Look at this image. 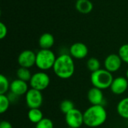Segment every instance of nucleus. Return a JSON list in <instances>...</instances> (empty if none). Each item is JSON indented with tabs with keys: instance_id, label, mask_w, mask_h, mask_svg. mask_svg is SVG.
<instances>
[{
	"instance_id": "nucleus-11",
	"label": "nucleus",
	"mask_w": 128,
	"mask_h": 128,
	"mask_svg": "<svg viewBox=\"0 0 128 128\" xmlns=\"http://www.w3.org/2000/svg\"><path fill=\"white\" fill-rule=\"evenodd\" d=\"M88 53L87 46L81 42H76L72 44L69 49V54L76 59H83Z\"/></svg>"
},
{
	"instance_id": "nucleus-27",
	"label": "nucleus",
	"mask_w": 128,
	"mask_h": 128,
	"mask_svg": "<svg viewBox=\"0 0 128 128\" xmlns=\"http://www.w3.org/2000/svg\"><path fill=\"white\" fill-rule=\"evenodd\" d=\"M126 78L128 80V69L127 70V71H126Z\"/></svg>"
},
{
	"instance_id": "nucleus-6",
	"label": "nucleus",
	"mask_w": 128,
	"mask_h": 128,
	"mask_svg": "<svg viewBox=\"0 0 128 128\" xmlns=\"http://www.w3.org/2000/svg\"><path fill=\"white\" fill-rule=\"evenodd\" d=\"M26 103L29 109H40L43 104V94L40 91L30 88L25 94Z\"/></svg>"
},
{
	"instance_id": "nucleus-26",
	"label": "nucleus",
	"mask_w": 128,
	"mask_h": 128,
	"mask_svg": "<svg viewBox=\"0 0 128 128\" xmlns=\"http://www.w3.org/2000/svg\"><path fill=\"white\" fill-rule=\"evenodd\" d=\"M0 128H13V126L8 121H2L0 123Z\"/></svg>"
},
{
	"instance_id": "nucleus-12",
	"label": "nucleus",
	"mask_w": 128,
	"mask_h": 128,
	"mask_svg": "<svg viewBox=\"0 0 128 128\" xmlns=\"http://www.w3.org/2000/svg\"><path fill=\"white\" fill-rule=\"evenodd\" d=\"M103 90L95 87L90 88L87 94V98L92 105H103L104 102V96Z\"/></svg>"
},
{
	"instance_id": "nucleus-24",
	"label": "nucleus",
	"mask_w": 128,
	"mask_h": 128,
	"mask_svg": "<svg viewBox=\"0 0 128 128\" xmlns=\"http://www.w3.org/2000/svg\"><path fill=\"white\" fill-rule=\"evenodd\" d=\"M35 128H54V124L51 119L44 118L40 122L36 124Z\"/></svg>"
},
{
	"instance_id": "nucleus-7",
	"label": "nucleus",
	"mask_w": 128,
	"mask_h": 128,
	"mask_svg": "<svg viewBox=\"0 0 128 128\" xmlns=\"http://www.w3.org/2000/svg\"><path fill=\"white\" fill-rule=\"evenodd\" d=\"M65 122L69 128H80L84 124L83 113L74 108L65 115Z\"/></svg>"
},
{
	"instance_id": "nucleus-8",
	"label": "nucleus",
	"mask_w": 128,
	"mask_h": 128,
	"mask_svg": "<svg viewBox=\"0 0 128 128\" xmlns=\"http://www.w3.org/2000/svg\"><path fill=\"white\" fill-rule=\"evenodd\" d=\"M18 64L22 68H30L35 65L36 53L30 50H26L21 52L17 58Z\"/></svg>"
},
{
	"instance_id": "nucleus-21",
	"label": "nucleus",
	"mask_w": 128,
	"mask_h": 128,
	"mask_svg": "<svg viewBox=\"0 0 128 128\" xmlns=\"http://www.w3.org/2000/svg\"><path fill=\"white\" fill-rule=\"evenodd\" d=\"M10 101L7 94H0V113L6 112L10 106Z\"/></svg>"
},
{
	"instance_id": "nucleus-23",
	"label": "nucleus",
	"mask_w": 128,
	"mask_h": 128,
	"mask_svg": "<svg viewBox=\"0 0 128 128\" xmlns=\"http://www.w3.org/2000/svg\"><path fill=\"white\" fill-rule=\"evenodd\" d=\"M118 56L123 62L128 64V44H123L120 46L118 50Z\"/></svg>"
},
{
	"instance_id": "nucleus-4",
	"label": "nucleus",
	"mask_w": 128,
	"mask_h": 128,
	"mask_svg": "<svg viewBox=\"0 0 128 128\" xmlns=\"http://www.w3.org/2000/svg\"><path fill=\"white\" fill-rule=\"evenodd\" d=\"M55 53L51 50L40 49L36 53V67L41 71L49 70L53 68L56 60Z\"/></svg>"
},
{
	"instance_id": "nucleus-18",
	"label": "nucleus",
	"mask_w": 128,
	"mask_h": 128,
	"mask_svg": "<svg viewBox=\"0 0 128 128\" xmlns=\"http://www.w3.org/2000/svg\"><path fill=\"white\" fill-rule=\"evenodd\" d=\"M32 76V74L28 68L20 67L16 70V77L19 80H21L22 81L28 82L30 81Z\"/></svg>"
},
{
	"instance_id": "nucleus-5",
	"label": "nucleus",
	"mask_w": 128,
	"mask_h": 128,
	"mask_svg": "<svg viewBox=\"0 0 128 128\" xmlns=\"http://www.w3.org/2000/svg\"><path fill=\"white\" fill-rule=\"evenodd\" d=\"M50 83V77L45 71H38L32 74V76L29 81V84L32 88H34L38 91H44L48 88Z\"/></svg>"
},
{
	"instance_id": "nucleus-9",
	"label": "nucleus",
	"mask_w": 128,
	"mask_h": 128,
	"mask_svg": "<svg viewBox=\"0 0 128 128\" xmlns=\"http://www.w3.org/2000/svg\"><path fill=\"white\" fill-rule=\"evenodd\" d=\"M122 62H123L118 54H110L107 56L104 60V69L112 74L117 72L120 70Z\"/></svg>"
},
{
	"instance_id": "nucleus-14",
	"label": "nucleus",
	"mask_w": 128,
	"mask_h": 128,
	"mask_svg": "<svg viewBox=\"0 0 128 128\" xmlns=\"http://www.w3.org/2000/svg\"><path fill=\"white\" fill-rule=\"evenodd\" d=\"M54 43L55 38L53 35L48 32L41 34L38 40L39 46L40 47V49L44 50H50L51 47L54 45Z\"/></svg>"
},
{
	"instance_id": "nucleus-10",
	"label": "nucleus",
	"mask_w": 128,
	"mask_h": 128,
	"mask_svg": "<svg viewBox=\"0 0 128 128\" xmlns=\"http://www.w3.org/2000/svg\"><path fill=\"white\" fill-rule=\"evenodd\" d=\"M110 88L111 92L116 95L123 94L128 90V80L124 76L116 77L114 78Z\"/></svg>"
},
{
	"instance_id": "nucleus-1",
	"label": "nucleus",
	"mask_w": 128,
	"mask_h": 128,
	"mask_svg": "<svg viewBox=\"0 0 128 128\" xmlns=\"http://www.w3.org/2000/svg\"><path fill=\"white\" fill-rule=\"evenodd\" d=\"M52 70L58 78L62 80L70 79L75 72L74 58L70 54H61L56 58Z\"/></svg>"
},
{
	"instance_id": "nucleus-3",
	"label": "nucleus",
	"mask_w": 128,
	"mask_h": 128,
	"mask_svg": "<svg viewBox=\"0 0 128 128\" xmlns=\"http://www.w3.org/2000/svg\"><path fill=\"white\" fill-rule=\"evenodd\" d=\"M114 78L112 74L106 69H99L97 71L92 72L90 76L91 82L93 87L101 90H105L110 88Z\"/></svg>"
},
{
	"instance_id": "nucleus-15",
	"label": "nucleus",
	"mask_w": 128,
	"mask_h": 128,
	"mask_svg": "<svg viewBox=\"0 0 128 128\" xmlns=\"http://www.w3.org/2000/svg\"><path fill=\"white\" fill-rule=\"evenodd\" d=\"M75 7L78 12L83 14H89L93 10V4L90 0H76Z\"/></svg>"
},
{
	"instance_id": "nucleus-19",
	"label": "nucleus",
	"mask_w": 128,
	"mask_h": 128,
	"mask_svg": "<svg viewBox=\"0 0 128 128\" xmlns=\"http://www.w3.org/2000/svg\"><path fill=\"white\" fill-rule=\"evenodd\" d=\"M10 82L8 79L3 74L0 75V94H7L8 90H10Z\"/></svg>"
},
{
	"instance_id": "nucleus-25",
	"label": "nucleus",
	"mask_w": 128,
	"mask_h": 128,
	"mask_svg": "<svg viewBox=\"0 0 128 128\" xmlns=\"http://www.w3.org/2000/svg\"><path fill=\"white\" fill-rule=\"evenodd\" d=\"M8 34V28L7 26L2 22H0V39H4Z\"/></svg>"
},
{
	"instance_id": "nucleus-13",
	"label": "nucleus",
	"mask_w": 128,
	"mask_h": 128,
	"mask_svg": "<svg viewBox=\"0 0 128 128\" xmlns=\"http://www.w3.org/2000/svg\"><path fill=\"white\" fill-rule=\"evenodd\" d=\"M28 91V86L26 82L19 79H16L10 82V92L18 97L24 95Z\"/></svg>"
},
{
	"instance_id": "nucleus-17",
	"label": "nucleus",
	"mask_w": 128,
	"mask_h": 128,
	"mask_svg": "<svg viewBox=\"0 0 128 128\" xmlns=\"http://www.w3.org/2000/svg\"><path fill=\"white\" fill-rule=\"evenodd\" d=\"M27 116L28 120L35 124L44 118V114L40 109H29Z\"/></svg>"
},
{
	"instance_id": "nucleus-28",
	"label": "nucleus",
	"mask_w": 128,
	"mask_h": 128,
	"mask_svg": "<svg viewBox=\"0 0 128 128\" xmlns=\"http://www.w3.org/2000/svg\"><path fill=\"white\" fill-rule=\"evenodd\" d=\"M69 128V127H68V128Z\"/></svg>"
},
{
	"instance_id": "nucleus-2",
	"label": "nucleus",
	"mask_w": 128,
	"mask_h": 128,
	"mask_svg": "<svg viewBox=\"0 0 128 128\" xmlns=\"http://www.w3.org/2000/svg\"><path fill=\"white\" fill-rule=\"evenodd\" d=\"M84 124L89 128H98L107 119V112L103 105H92L83 112Z\"/></svg>"
},
{
	"instance_id": "nucleus-16",
	"label": "nucleus",
	"mask_w": 128,
	"mask_h": 128,
	"mask_svg": "<svg viewBox=\"0 0 128 128\" xmlns=\"http://www.w3.org/2000/svg\"><path fill=\"white\" fill-rule=\"evenodd\" d=\"M116 110L119 116L128 120V97L122 99L118 103Z\"/></svg>"
},
{
	"instance_id": "nucleus-20",
	"label": "nucleus",
	"mask_w": 128,
	"mask_h": 128,
	"mask_svg": "<svg viewBox=\"0 0 128 128\" xmlns=\"http://www.w3.org/2000/svg\"><path fill=\"white\" fill-rule=\"evenodd\" d=\"M86 66H87L88 70L92 73L100 69V62L98 58L94 57H92L87 61Z\"/></svg>"
},
{
	"instance_id": "nucleus-22",
	"label": "nucleus",
	"mask_w": 128,
	"mask_h": 128,
	"mask_svg": "<svg viewBox=\"0 0 128 128\" xmlns=\"http://www.w3.org/2000/svg\"><path fill=\"white\" fill-rule=\"evenodd\" d=\"M59 107L62 112H63L64 115H66L67 113H68L70 111H71L75 108L74 103L70 100H64L63 101H62Z\"/></svg>"
}]
</instances>
